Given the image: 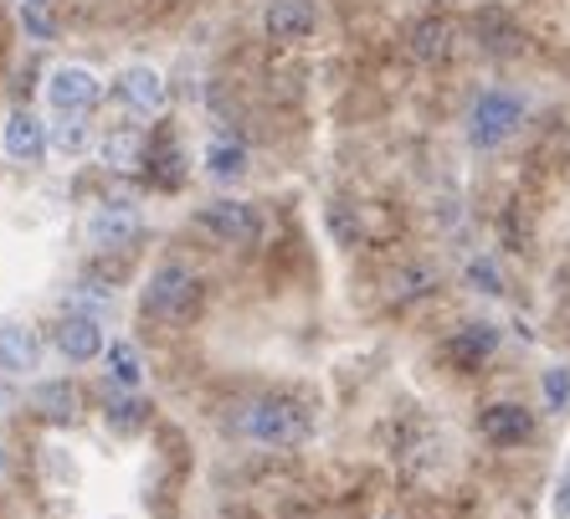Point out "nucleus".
Returning a JSON list of instances; mask_svg holds the SVG:
<instances>
[{
    "mask_svg": "<svg viewBox=\"0 0 570 519\" xmlns=\"http://www.w3.org/2000/svg\"><path fill=\"white\" fill-rule=\"evenodd\" d=\"M519 124H524V104H519L514 94H504V88H489V94L473 104V114H468V139H473L478 149H499Z\"/></svg>",
    "mask_w": 570,
    "mask_h": 519,
    "instance_id": "obj_1",
    "label": "nucleus"
},
{
    "mask_svg": "<svg viewBox=\"0 0 570 519\" xmlns=\"http://www.w3.org/2000/svg\"><path fill=\"white\" fill-rule=\"evenodd\" d=\"M247 432L257 442H267V448H298L308 438V412L288 396H267L247 412Z\"/></svg>",
    "mask_w": 570,
    "mask_h": 519,
    "instance_id": "obj_2",
    "label": "nucleus"
},
{
    "mask_svg": "<svg viewBox=\"0 0 570 519\" xmlns=\"http://www.w3.org/2000/svg\"><path fill=\"white\" fill-rule=\"evenodd\" d=\"M82 237H88V247H98V253H129V247H139V237H145V216H139V206H129V200H108V206H98V212L82 222Z\"/></svg>",
    "mask_w": 570,
    "mask_h": 519,
    "instance_id": "obj_3",
    "label": "nucleus"
},
{
    "mask_svg": "<svg viewBox=\"0 0 570 519\" xmlns=\"http://www.w3.org/2000/svg\"><path fill=\"white\" fill-rule=\"evenodd\" d=\"M114 98L129 108L134 119H159L170 94H165V78H159L155 67H124L119 82H114Z\"/></svg>",
    "mask_w": 570,
    "mask_h": 519,
    "instance_id": "obj_4",
    "label": "nucleus"
},
{
    "mask_svg": "<svg viewBox=\"0 0 570 519\" xmlns=\"http://www.w3.org/2000/svg\"><path fill=\"white\" fill-rule=\"evenodd\" d=\"M190 298H196V278H190V267L165 263L155 278H149V288H145V314L175 320L180 309H190Z\"/></svg>",
    "mask_w": 570,
    "mask_h": 519,
    "instance_id": "obj_5",
    "label": "nucleus"
},
{
    "mask_svg": "<svg viewBox=\"0 0 570 519\" xmlns=\"http://www.w3.org/2000/svg\"><path fill=\"white\" fill-rule=\"evenodd\" d=\"M98 78L88 72V67H57L52 78H47V104L57 108V114H88V108L98 104Z\"/></svg>",
    "mask_w": 570,
    "mask_h": 519,
    "instance_id": "obj_6",
    "label": "nucleus"
},
{
    "mask_svg": "<svg viewBox=\"0 0 570 519\" xmlns=\"http://www.w3.org/2000/svg\"><path fill=\"white\" fill-rule=\"evenodd\" d=\"M200 227L232 247H247V242H257V212L242 200H212V206H200Z\"/></svg>",
    "mask_w": 570,
    "mask_h": 519,
    "instance_id": "obj_7",
    "label": "nucleus"
},
{
    "mask_svg": "<svg viewBox=\"0 0 570 519\" xmlns=\"http://www.w3.org/2000/svg\"><path fill=\"white\" fill-rule=\"evenodd\" d=\"M57 350L67 360H98L104 355V330H98V314H78L67 309L62 324H57Z\"/></svg>",
    "mask_w": 570,
    "mask_h": 519,
    "instance_id": "obj_8",
    "label": "nucleus"
},
{
    "mask_svg": "<svg viewBox=\"0 0 570 519\" xmlns=\"http://www.w3.org/2000/svg\"><path fill=\"white\" fill-rule=\"evenodd\" d=\"M98 155H104L108 170H119V175H139L149 160V139L145 129H134V124H124V129H108L104 134V145H98Z\"/></svg>",
    "mask_w": 570,
    "mask_h": 519,
    "instance_id": "obj_9",
    "label": "nucleus"
},
{
    "mask_svg": "<svg viewBox=\"0 0 570 519\" xmlns=\"http://www.w3.org/2000/svg\"><path fill=\"white\" fill-rule=\"evenodd\" d=\"M0 145H6V155H11L16 165H37L41 155H47V129H41L37 114L16 108L11 119H6V134H0Z\"/></svg>",
    "mask_w": 570,
    "mask_h": 519,
    "instance_id": "obj_10",
    "label": "nucleus"
},
{
    "mask_svg": "<svg viewBox=\"0 0 570 519\" xmlns=\"http://www.w3.org/2000/svg\"><path fill=\"white\" fill-rule=\"evenodd\" d=\"M263 27L273 41H304L308 31L318 27V16L308 0H267V11H263Z\"/></svg>",
    "mask_w": 570,
    "mask_h": 519,
    "instance_id": "obj_11",
    "label": "nucleus"
},
{
    "mask_svg": "<svg viewBox=\"0 0 570 519\" xmlns=\"http://www.w3.org/2000/svg\"><path fill=\"white\" fill-rule=\"evenodd\" d=\"M37 360H41V345L31 324H16V320L0 324V371L27 375V371H37Z\"/></svg>",
    "mask_w": 570,
    "mask_h": 519,
    "instance_id": "obj_12",
    "label": "nucleus"
},
{
    "mask_svg": "<svg viewBox=\"0 0 570 519\" xmlns=\"http://www.w3.org/2000/svg\"><path fill=\"white\" fill-rule=\"evenodd\" d=\"M483 438L499 442V448H514V442H524L534 432V417L524 412V407H514V401H499V407H489L483 412Z\"/></svg>",
    "mask_w": 570,
    "mask_h": 519,
    "instance_id": "obj_13",
    "label": "nucleus"
},
{
    "mask_svg": "<svg viewBox=\"0 0 570 519\" xmlns=\"http://www.w3.org/2000/svg\"><path fill=\"white\" fill-rule=\"evenodd\" d=\"M31 407H37L47 422L67 427L78 417V391H72V381H37V386H31Z\"/></svg>",
    "mask_w": 570,
    "mask_h": 519,
    "instance_id": "obj_14",
    "label": "nucleus"
},
{
    "mask_svg": "<svg viewBox=\"0 0 570 519\" xmlns=\"http://www.w3.org/2000/svg\"><path fill=\"white\" fill-rule=\"evenodd\" d=\"M406 47H412L416 62H442V57L452 52V21H442V16L416 21L412 37H406Z\"/></svg>",
    "mask_w": 570,
    "mask_h": 519,
    "instance_id": "obj_15",
    "label": "nucleus"
},
{
    "mask_svg": "<svg viewBox=\"0 0 570 519\" xmlns=\"http://www.w3.org/2000/svg\"><path fill=\"white\" fill-rule=\"evenodd\" d=\"M247 170V149L232 145V139H212L206 145V175H216V180H237V175Z\"/></svg>",
    "mask_w": 570,
    "mask_h": 519,
    "instance_id": "obj_16",
    "label": "nucleus"
},
{
    "mask_svg": "<svg viewBox=\"0 0 570 519\" xmlns=\"http://www.w3.org/2000/svg\"><path fill=\"white\" fill-rule=\"evenodd\" d=\"M47 145H52L57 155H67V160L82 155V149H88V124H82V114H62V124L47 134Z\"/></svg>",
    "mask_w": 570,
    "mask_h": 519,
    "instance_id": "obj_17",
    "label": "nucleus"
},
{
    "mask_svg": "<svg viewBox=\"0 0 570 519\" xmlns=\"http://www.w3.org/2000/svg\"><path fill=\"white\" fill-rule=\"evenodd\" d=\"M493 345H499V330H493V324H468V330L452 340V355L458 360H483Z\"/></svg>",
    "mask_w": 570,
    "mask_h": 519,
    "instance_id": "obj_18",
    "label": "nucleus"
},
{
    "mask_svg": "<svg viewBox=\"0 0 570 519\" xmlns=\"http://www.w3.org/2000/svg\"><path fill=\"white\" fill-rule=\"evenodd\" d=\"M108 375H114L124 391L139 386V375H145V365H139V350L124 345V340H119V345H108Z\"/></svg>",
    "mask_w": 570,
    "mask_h": 519,
    "instance_id": "obj_19",
    "label": "nucleus"
},
{
    "mask_svg": "<svg viewBox=\"0 0 570 519\" xmlns=\"http://www.w3.org/2000/svg\"><path fill=\"white\" fill-rule=\"evenodd\" d=\"M478 27H483V47H489V52H514V27H509L504 16H483V21H478Z\"/></svg>",
    "mask_w": 570,
    "mask_h": 519,
    "instance_id": "obj_20",
    "label": "nucleus"
},
{
    "mask_svg": "<svg viewBox=\"0 0 570 519\" xmlns=\"http://www.w3.org/2000/svg\"><path fill=\"white\" fill-rule=\"evenodd\" d=\"M108 304H114V293L98 288V283H78L72 298H67V309H78V314H94V309H108Z\"/></svg>",
    "mask_w": 570,
    "mask_h": 519,
    "instance_id": "obj_21",
    "label": "nucleus"
},
{
    "mask_svg": "<svg viewBox=\"0 0 570 519\" xmlns=\"http://www.w3.org/2000/svg\"><path fill=\"white\" fill-rule=\"evenodd\" d=\"M566 396H570V371L566 365H556V371H544V401H550V407H566Z\"/></svg>",
    "mask_w": 570,
    "mask_h": 519,
    "instance_id": "obj_22",
    "label": "nucleus"
},
{
    "mask_svg": "<svg viewBox=\"0 0 570 519\" xmlns=\"http://www.w3.org/2000/svg\"><path fill=\"white\" fill-rule=\"evenodd\" d=\"M468 283H478L483 293H499V273H493L489 263H473V267H468Z\"/></svg>",
    "mask_w": 570,
    "mask_h": 519,
    "instance_id": "obj_23",
    "label": "nucleus"
},
{
    "mask_svg": "<svg viewBox=\"0 0 570 519\" xmlns=\"http://www.w3.org/2000/svg\"><path fill=\"white\" fill-rule=\"evenodd\" d=\"M114 427H119V432L139 427V401H119V407H114Z\"/></svg>",
    "mask_w": 570,
    "mask_h": 519,
    "instance_id": "obj_24",
    "label": "nucleus"
},
{
    "mask_svg": "<svg viewBox=\"0 0 570 519\" xmlns=\"http://www.w3.org/2000/svg\"><path fill=\"white\" fill-rule=\"evenodd\" d=\"M21 16H27V27L37 31V37H52V21H47V16H37V6H27Z\"/></svg>",
    "mask_w": 570,
    "mask_h": 519,
    "instance_id": "obj_25",
    "label": "nucleus"
},
{
    "mask_svg": "<svg viewBox=\"0 0 570 519\" xmlns=\"http://www.w3.org/2000/svg\"><path fill=\"white\" fill-rule=\"evenodd\" d=\"M11 407H16V396H11V386H0V417L11 412Z\"/></svg>",
    "mask_w": 570,
    "mask_h": 519,
    "instance_id": "obj_26",
    "label": "nucleus"
},
{
    "mask_svg": "<svg viewBox=\"0 0 570 519\" xmlns=\"http://www.w3.org/2000/svg\"><path fill=\"white\" fill-rule=\"evenodd\" d=\"M27 6H41V0H27Z\"/></svg>",
    "mask_w": 570,
    "mask_h": 519,
    "instance_id": "obj_27",
    "label": "nucleus"
},
{
    "mask_svg": "<svg viewBox=\"0 0 570 519\" xmlns=\"http://www.w3.org/2000/svg\"><path fill=\"white\" fill-rule=\"evenodd\" d=\"M0 463H6V453H0Z\"/></svg>",
    "mask_w": 570,
    "mask_h": 519,
    "instance_id": "obj_28",
    "label": "nucleus"
}]
</instances>
